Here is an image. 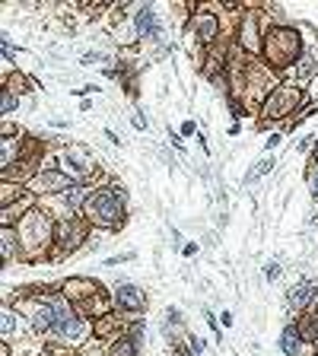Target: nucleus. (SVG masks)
I'll list each match as a JSON object with an SVG mask.
<instances>
[{
    "mask_svg": "<svg viewBox=\"0 0 318 356\" xmlns=\"http://www.w3.org/2000/svg\"><path fill=\"white\" fill-rule=\"evenodd\" d=\"M122 194H115V191H99L96 197L90 201V217L96 223H106V226H112L118 217H122Z\"/></svg>",
    "mask_w": 318,
    "mask_h": 356,
    "instance_id": "obj_1",
    "label": "nucleus"
},
{
    "mask_svg": "<svg viewBox=\"0 0 318 356\" xmlns=\"http://www.w3.org/2000/svg\"><path fill=\"white\" fill-rule=\"evenodd\" d=\"M83 325L76 321L74 309L67 303H54V334H61V337H80Z\"/></svg>",
    "mask_w": 318,
    "mask_h": 356,
    "instance_id": "obj_2",
    "label": "nucleus"
},
{
    "mask_svg": "<svg viewBox=\"0 0 318 356\" xmlns=\"http://www.w3.org/2000/svg\"><path fill=\"white\" fill-rule=\"evenodd\" d=\"M29 319H32V328H35L38 334L54 331V303H35L29 309Z\"/></svg>",
    "mask_w": 318,
    "mask_h": 356,
    "instance_id": "obj_3",
    "label": "nucleus"
},
{
    "mask_svg": "<svg viewBox=\"0 0 318 356\" xmlns=\"http://www.w3.org/2000/svg\"><path fill=\"white\" fill-rule=\"evenodd\" d=\"M274 45V58L277 61H283V58H290V54H296V45H299V38H296V32H274L271 38H267Z\"/></svg>",
    "mask_w": 318,
    "mask_h": 356,
    "instance_id": "obj_4",
    "label": "nucleus"
},
{
    "mask_svg": "<svg viewBox=\"0 0 318 356\" xmlns=\"http://www.w3.org/2000/svg\"><path fill=\"white\" fill-rule=\"evenodd\" d=\"M70 175H64V172H42V175H35V182H32V188L35 191H67L70 188Z\"/></svg>",
    "mask_w": 318,
    "mask_h": 356,
    "instance_id": "obj_5",
    "label": "nucleus"
},
{
    "mask_svg": "<svg viewBox=\"0 0 318 356\" xmlns=\"http://www.w3.org/2000/svg\"><path fill=\"white\" fill-rule=\"evenodd\" d=\"M115 303L122 305V309H140L144 305V293L131 283H122V287L115 289Z\"/></svg>",
    "mask_w": 318,
    "mask_h": 356,
    "instance_id": "obj_6",
    "label": "nucleus"
},
{
    "mask_svg": "<svg viewBox=\"0 0 318 356\" xmlns=\"http://www.w3.org/2000/svg\"><path fill=\"white\" fill-rule=\"evenodd\" d=\"M312 293H315L312 283H296V287L290 289V305H293V309H303V305L312 299Z\"/></svg>",
    "mask_w": 318,
    "mask_h": 356,
    "instance_id": "obj_7",
    "label": "nucleus"
},
{
    "mask_svg": "<svg viewBox=\"0 0 318 356\" xmlns=\"http://www.w3.org/2000/svg\"><path fill=\"white\" fill-rule=\"evenodd\" d=\"M137 29L144 32V35H153V32H156V13H153V7L137 10Z\"/></svg>",
    "mask_w": 318,
    "mask_h": 356,
    "instance_id": "obj_8",
    "label": "nucleus"
},
{
    "mask_svg": "<svg viewBox=\"0 0 318 356\" xmlns=\"http://www.w3.org/2000/svg\"><path fill=\"white\" fill-rule=\"evenodd\" d=\"M299 99V92H293V90H281L277 96H274V102H271V115H283L290 108V102H296Z\"/></svg>",
    "mask_w": 318,
    "mask_h": 356,
    "instance_id": "obj_9",
    "label": "nucleus"
},
{
    "mask_svg": "<svg viewBox=\"0 0 318 356\" xmlns=\"http://www.w3.org/2000/svg\"><path fill=\"white\" fill-rule=\"evenodd\" d=\"M281 347L287 356H296V350H299V331H296V328H287V331H283Z\"/></svg>",
    "mask_w": 318,
    "mask_h": 356,
    "instance_id": "obj_10",
    "label": "nucleus"
},
{
    "mask_svg": "<svg viewBox=\"0 0 318 356\" xmlns=\"http://www.w3.org/2000/svg\"><path fill=\"white\" fill-rule=\"evenodd\" d=\"M197 26H201V38H204V42H210V38L217 35V19H213V16H201Z\"/></svg>",
    "mask_w": 318,
    "mask_h": 356,
    "instance_id": "obj_11",
    "label": "nucleus"
},
{
    "mask_svg": "<svg viewBox=\"0 0 318 356\" xmlns=\"http://www.w3.org/2000/svg\"><path fill=\"white\" fill-rule=\"evenodd\" d=\"M112 356H137V341L128 337V341H118L112 347Z\"/></svg>",
    "mask_w": 318,
    "mask_h": 356,
    "instance_id": "obj_12",
    "label": "nucleus"
},
{
    "mask_svg": "<svg viewBox=\"0 0 318 356\" xmlns=\"http://www.w3.org/2000/svg\"><path fill=\"white\" fill-rule=\"evenodd\" d=\"M76 242H80V229L70 226V223H67V226H61V245H64V248H74Z\"/></svg>",
    "mask_w": 318,
    "mask_h": 356,
    "instance_id": "obj_13",
    "label": "nucleus"
},
{
    "mask_svg": "<svg viewBox=\"0 0 318 356\" xmlns=\"http://www.w3.org/2000/svg\"><path fill=\"white\" fill-rule=\"evenodd\" d=\"M67 166H74L80 175H86V172H90V162H86L83 156H80V153H70V156H67Z\"/></svg>",
    "mask_w": 318,
    "mask_h": 356,
    "instance_id": "obj_14",
    "label": "nucleus"
},
{
    "mask_svg": "<svg viewBox=\"0 0 318 356\" xmlns=\"http://www.w3.org/2000/svg\"><path fill=\"white\" fill-rule=\"evenodd\" d=\"M271 166H274V160H271V156H267V160H261V162H258V166L249 172V178H245V182H258V175H265Z\"/></svg>",
    "mask_w": 318,
    "mask_h": 356,
    "instance_id": "obj_15",
    "label": "nucleus"
},
{
    "mask_svg": "<svg viewBox=\"0 0 318 356\" xmlns=\"http://www.w3.org/2000/svg\"><path fill=\"white\" fill-rule=\"evenodd\" d=\"M13 331H16V319L10 315V309H7V312H3V337H10Z\"/></svg>",
    "mask_w": 318,
    "mask_h": 356,
    "instance_id": "obj_16",
    "label": "nucleus"
},
{
    "mask_svg": "<svg viewBox=\"0 0 318 356\" xmlns=\"http://www.w3.org/2000/svg\"><path fill=\"white\" fill-rule=\"evenodd\" d=\"M315 61H318V51H309V58H306V61L299 64V74H309L312 64H315Z\"/></svg>",
    "mask_w": 318,
    "mask_h": 356,
    "instance_id": "obj_17",
    "label": "nucleus"
},
{
    "mask_svg": "<svg viewBox=\"0 0 318 356\" xmlns=\"http://www.w3.org/2000/svg\"><path fill=\"white\" fill-rule=\"evenodd\" d=\"M10 108H16V99L10 96V92H3V105H0V112L10 115Z\"/></svg>",
    "mask_w": 318,
    "mask_h": 356,
    "instance_id": "obj_18",
    "label": "nucleus"
},
{
    "mask_svg": "<svg viewBox=\"0 0 318 356\" xmlns=\"http://www.w3.org/2000/svg\"><path fill=\"white\" fill-rule=\"evenodd\" d=\"M10 248H13V242H10V229H3V255L10 258Z\"/></svg>",
    "mask_w": 318,
    "mask_h": 356,
    "instance_id": "obj_19",
    "label": "nucleus"
},
{
    "mask_svg": "<svg viewBox=\"0 0 318 356\" xmlns=\"http://www.w3.org/2000/svg\"><path fill=\"white\" fill-rule=\"evenodd\" d=\"M134 124H137V128H140V130H144V128H147V118H144V115H140V112H137V115H134Z\"/></svg>",
    "mask_w": 318,
    "mask_h": 356,
    "instance_id": "obj_20",
    "label": "nucleus"
},
{
    "mask_svg": "<svg viewBox=\"0 0 318 356\" xmlns=\"http://www.w3.org/2000/svg\"><path fill=\"white\" fill-rule=\"evenodd\" d=\"M312 191H315V197H318V169L312 172Z\"/></svg>",
    "mask_w": 318,
    "mask_h": 356,
    "instance_id": "obj_21",
    "label": "nucleus"
}]
</instances>
